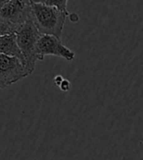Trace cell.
Here are the masks:
<instances>
[{
	"label": "cell",
	"instance_id": "7a4b0ae2",
	"mask_svg": "<svg viewBox=\"0 0 143 160\" xmlns=\"http://www.w3.org/2000/svg\"><path fill=\"white\" fill-rule=\"evenodd\" d=\"M41 35L34 25L33 18L22 25L16 31L17 42L25 59V67L29 74L34 72L35 63L39 60L37 45Z\"/></svg>",
	"mask_w": 143,
	"mask_h": 160
},
{
	"label": "cell",
	"instance_id": "8992f818",
	"mask_svg": "<svg viewBox=\"0 0 143 160\" xmlns=\"http://www.w3.org/2000/svg\"><path fill=\"white\" fill-rule=\"evenodd\" d=\"M0 54L17 58L25 66V59H24L22 51L18 45L16 33L0 37Z\"/></svg>",
	"mask_w": 143,
	"mask_h": 160
},
{
	"label": "cell",
	"instance_id": "8fae6325",
	"mask_svg": "<svg viewBox=\"0 0 143 160\" xmlns=\"http://www.w3.org/2000/svg\"><path fill=\"white\" fill-rule=\"evenodd\" d=\"M69 17H70V20H71L72 22H74L78 21V16H77V14H75V13L70 14V15H69Z\"/></svg>",
	"mask_w": 143,
	"mask_h": 160
},
{
	"label": "cell",
	"instance_id": "5b68a950",
	"mask_svg": "<svg viewBox=\"0 0 143 160\" xmlns=\"http://www.w3.org/2000/svg\"><path fill=\"white\" fill-rule=\"evenodd\" d=\"M37 50L40 61L44 59L45 56H56L67 61H73L76 56L74 51L63 44L61 39L52 35H41L38 41Z\"/></svg>",
	"mask_w": 143,
	"mask_h": 160
},
{
	"label": "cell",
	"instance_id": "52a82bcc",
	"mask_svg": "<svg viewBox=\"0 0 143 160\" xmlns=\"http://www.w3.org/2000/svg\"><path fill=\"white\" fill-rule=\"evenodd\" d=\"M18 28L19 27L12 25L11 22H7L6 20L0 17V37L16 33V31L18 30Z\"/></svg>",
	"mask_w": 143,
	"mask_h": 160
},
{
	"label": "cell",
	"instance_id": "7c38bea8",
	"mask_svg": "<svg viewBox=\"0 0 143 160\" xmlns=\"http://www.w3.org/2000/svg\"><path fill=\"white\" fill-rule=\"evenodd\" d=\"M8 2H9V0H0V11L3 9Z\"/></svg>",
	"mask_w": 143,
	"mask_h": 160
},
{
	"label": "cell",
	"instance_id": "ba28073f",
	"mask_svg": "<svg viewBox=\"0 0 143 160\" xmlns=\"http://www.w3.org/2000/svg\"><path fill=\"white\" fill-rule=\"evenodd\" d=\"M39 1L47 6L57 8L60 12L64 13L68 16L70 15V13L67 10V4H68L67 0H39Z\"/></svg>",
	"mask_w": 143,
	"mask_h": 160
},
{
	"label": "cell",
	"instance_id": "277c9868",
	"mask_svg": "<svg viewBox=\"0 0 143 160\" xmlns=\"http://www.w3.org/2000/svg\"><path fill=\"white\" fill-rule=\"evenodd\" d=\"M0 17L20 28L33 18L31 2L28 0H9L0 11Z\"/></svg>",
	"mask_w": 143,
	"mask_h": 160
},
{
	"label": "cell",
	"instance_id": "3957f363",
	"mask_svg": "<svg viewBox=\"0 0 143 160\" xmlns=\"http://www.w3.org/2000/svg\"><path fill=\"white\" fill-rule=\"evenodd\" d=\"M29 75L28 70L19 59L0 54V89L18 82Z\"/></svg>",
	"mask_w": 143,
	"mask_h": 160
},
{
	"label": "cell",
	"instance_id": "6da1fadb",
	"mask_svg": "<svg viewBox=\"0 0 143 160\" xmlns=\"http://www.w3.org/2000/svg\"><path fill=\"white\" fill-rule=\"evenodd\" d=\"M33 21L42 35H52L61 39L68 15L57 8L47 6L38 0H31Z\"/></svg>",
	"mask_w": 143,
	"mask_h": 160
},
{
	"label": "cell",
	"instance_id": "9c48e42d",
	"mask_svg": "<svg viewBox=\"0 0 143 160\" xmlns=\"http://www.w3.org/2000/svg\"><path fill=\"white\" fill-rule=\"evenodd\" d=\"M71 87H72V84H71V82L69 81L68 79H64V80H63L62 83L59 86L60 90L63 91V92H68V91H70Z\"/></svg>",
	"mask_w": 143,
	"mask_h": 160
},
{
	"label": "cell",
	"instance_id": "30bf717a",
	"mask_svg": "<svg viewBox=\"0 0 143 160\" xmlns=\"http://www.w3.org/2000/svg\"><path fill=\"white\" fill-rule=\"evenodd\" d=\"M63 80H64V78H63V76H62V75H56V76L54 77V83L59 87V86H60V84L62 83Z\"/></svg>",
	"mask_w": 143,
	"mask_h": 160
}]
</instances>
